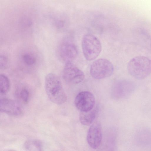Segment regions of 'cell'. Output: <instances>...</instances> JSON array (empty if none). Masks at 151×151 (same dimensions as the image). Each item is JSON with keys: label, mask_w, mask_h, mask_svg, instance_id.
Returning a JSON list of instances; mask_svg holds the SVG:
<instances>
[{"label": "cell", "mask_w": 151, "mask_h": 151, "mask_svg": "<svg viewBox=\"0 0 151 151\" xmlns=\"http://www.w3.org/2000/svg\"><path fill=\"white\" fill-rule=\"evenodd\" d=\"M45 88L48 98L54 104L60 105L66 101L67 96L61 81L55 74L49 73L46 75Z\"/></svg>", "instance_id": "1"}, {"label": "cell", "mask_w": 151, "mask_h": 151, "mask_svg": "<svg viewBox=\"0 0 151 151\" xmlns=\"http://www.w3.org/2000/svg\"><path fill=\"white\" fill-rule=\"evenodd\" d=\"M127 69L129 74L135 79H144L151 73V60L143 56L134 57L128 62Z\"/></svg>", "instance_id": "2"}, {"label": "cell", "mask_w": 151, "mask_h": 151, "mask_svg": "<svg viewBox=\"0 0 151 151\" xmlns=\"http://www.w3.org/2000/svg\"><path fill=\"white\" fill-rule=\"evenodd\" d=\"M84 56L87 60H92L99 55L101 50V42L97 37L91 34L85 35L82 41Z\"/></svg>", "instance_id": "3"}, {"label": "cell", "mask_w": 151, "mask_h": 151, "mask_svg": "<svg viewBox=\"0 0 151 151\" xmlns=\"http://www.w3.org/2000/svg\"><path fill=\"white\" fill-rule=\"evenodd\" d=\"M114 70L113 65L109 60L106 59L100 58L95 60L92 63L90 73L93 77L100 79L111 76Z\"/></svg>", "instance_id": "4"}, {"label": "cell", "mask_w": 151, "mask_h": 151, "mask_svg": "<svg viewBox=\"0 0 151 151\" xmlns=\"http://www.w3.org/2000/svg\"><path fill=\"white\" fill-rule=\"evenodd\" d=\"M59 56L65 62L72 63L78 54L76 46L73 41L68 37L64 38L60 42L58 49Z\"/></svg>", "instance_id": "5"}, {"label": "cell", "mask_w": 151, "mask_h": 151, "mask_svg": "<svg viewBox=\"0 0 151 151\" xmlns=\"http://www.w3.org/2000/svg\"><path fill=\"white\" fill-rule=\"evenodd\" d=\"M63 75L66 82L73 84L81 83L85 77L83 73L71 62L65 63Z\"/></svg>", "instance_id": "6"}, {"label": "cell", "mask_w": 151, "mask_h": 151, "mask_svg": "<svg viewBox=\"0 0 151 151\" xmlns=\"http://www.w3.org/2000/svg\"><path fill=\"white\" fill-rule=\"evenodd\" d=\"M95 102V97L91 93L84 91L77 95L74 103L76 108L81 111H87L93 108Z\"/></svg>", "instance_id": "7"}, {"label": "cell", "mask_w": 151, "mask_h": 151, "mask_svg": "<svg viewBox=\"0 0 151 151\" xmlns=\"http://www.w3.org/2000/svg\"><path fill=\"white\" fill-rule=\"evenodd\" d=\"M102 138L101 124L96 122L90 127L88 131L87 137L88 143L93 149H96L100 145Z\"/></svg>", "instance_id": "8"}, {"label": "cell", "mask_w": 151, "mask_h": 151, "mask_svg": "<svg viewBox=\"0 0 151 151\" xmlns=\"http://www.w3.org/2000/svg\"><path fill=\"white\" fill-rule=\"evenodd\" d=\"M0 110L1 112L14 116H19L22 113L21 108L17 102L7 98L1 99Z\"/></svg>", "instance_id": "9"}, {"label": "cell", "mask_w": 151, "mask_h": 151, "mask_svg": "<svg viewBox=\"0 0 151 151\" xmlns=\"http://www.w3.org/2000/svg\"><path fill=\"white\" fill-rule=\"evenodd\" d=\"M97 112V107H94L93 109L87 111H81L79 120L81 123L85 125H89L94 120Z\"/></svg>", "instance_id": "10"}, {"label": "cell", "mask_w": 151, "mask_h": 151, "mask_svg": "<svg viewBox=\"0 0 151 151\" xmlns=\"http://www.w3.org/2000/svg\"><path fill=\"white\" fill-rule=\"evenodd\" d=\"M20 58L23 63L28 66H32L37 61V55L34 52L26 50L22 52L20 55Z\"/></svg>", "instance_id": "11"}, {"label": "cell", "mask_w": 151, "mask_h": 151, "mask_svg": "<svg viewBox=\"0 0 151 151\" xmlns=\"http://www.w3.org/2000/svg\"><path fill=\"white\" fill-rule=\"evenodd\" d=\"M10 84L8 77L3 74L0 75V92L1 94H5L9 91Z\"/></svg>", "instance_id": "12"}, {"label": "cell", "mask_w": 151, "mask_h": 151, "mask_svg": "<svg viewBox=\"0 0 151 151\" xmlns=\"http://www.w3.org/2000/svg\"><path fill=\"white\" fill-rule=\"evenodd\" d=\"M26 148L29 151H42L41 144L36 140H30L27 142L25 144Z\"/></svg>", "instance_id": "13"}, {"label": "cell", "mask_w": 151, "mask_h": 151, "mask_svg": "<svg viewBox=\"0 0 151 151\" xmlns=\"http://www.w3.org/2000/svg\"><path fill=\"white\" fill-rule=\"evenodd\" d=\"M9 61L6 55L4 53L1 55L0 68L1 69H5L9 67Z\"/></svg>", "instance_id": "14"}, {"label": "cell", "mask_w": 151, "mask_h": 151, "mask_svg": "<svg viewBox=\"0 0 151 151\" xmlns=\"http://www.w3.org/2000/svg\"><path fill=\"white\" fill-rule=\"evenodd\" d=\"M19 96L24 102L26 104L28 102L29 99V94L27 89L24 88L22 89L19 92Z\"/></svg>", "instance_id": "15"}, {"label": "cell", "mask_w": 151, "mask_h": 151, "mask_svg": "<svg viewBox=\"0 0 151 151\" xmlns=\"http://www.w3.org/2000/svg\"><path fill=\"white\" fill-rule=\"evenodd\" d=\"M21 26L23 28L28 29L31 27L32 22L30 18L27 17H24L20 21Z\"/></svg>", "instance_id": "16"}, {"label": "cell", "mask_w": 151, "mask_h": 151, "mask_svg": "<svg viewBox=\"0 0 151 151\" xmlns=\"http://www.w3.org/2000/svg\"></svg>", "instance_id": "17"}]
</instances>
